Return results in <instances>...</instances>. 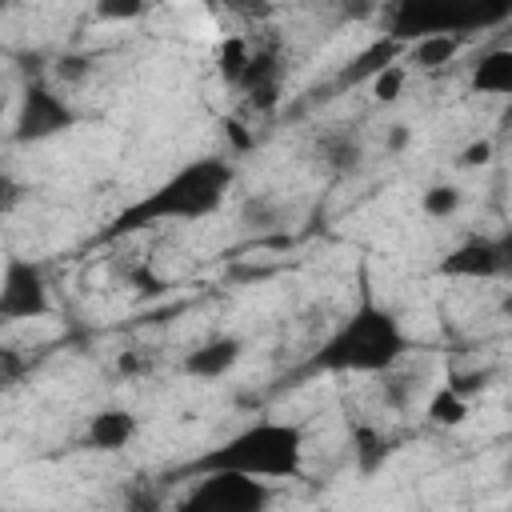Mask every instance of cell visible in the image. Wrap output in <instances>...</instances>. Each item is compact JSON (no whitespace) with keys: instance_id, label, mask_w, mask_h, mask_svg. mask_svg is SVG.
Instances as JSON below:
<instances>
[{"instance_id":"obj_14","label":"cell","mask_w":512,"mask_h":512,"mask_svg":"<svg viewBox=\"0 0 512 512\" xmlns=\"http://www.w3.org/2000/svg\"><path fill=\"white\" fill-rule=\"evenodd\" d=\"M464 36H452V32H432V36H416V40H408V60L404 64H412V68H420V72H436V68H448V64H456L460 60V52H464Z\"/></svg>"},{"instance_id":"obj_11","label":"cell","mask_w":512,"mask_h":512,"mask_svg":"<svg viewBox=\"0 0 512 512\" xmlns=\"http://www.w3.org/2000/svg\"><path fill=\"white\" fill-rule=\"evenodd\" d=\"M240 356H244V340L232 332H220V336H208L196 348H188L180 360V372L192 380H224L240 364Z\"/></svg>"},{"instance_id":"obj_21","label":"cell","mask_w":512,"mask_h":512,"mask_svg":"<svg viewBox=\"0 0 512 512\" xmlns=\"http://www.w3.org/2000/svg\"><path fill=\"white\" fill-rule=\"evenodd\" d=\"M404 84H408V68H404V60L384 64V68L368 80V88H372V96H376L380 104H396V100H400V92H404Z\"/></svg>"},{"instance_id":"obj_23","label":"cell","mask_w":512,"mask_h":512,"mask_svg":"<svg viewBox=\"0 0 512 512\" xmlns=\"http://www.w3.org/2000/svg\"><path fill=\"white\" fill-rule=\"evenodd\" d=\"M88 72H92V64H88V56H80V52H64V56H56L52 60V84H60L64 92L72 88V84H80V80H88Z\"/></svg>"},{"instance_id":"obj_30","label":"cell","mask_w":512,"mask_h":512,"mask_svg":"<svg viewBox=\"0 0 512 512\" xmlns=\"http://www.w3.org/2000/svg\"><path fill=\"white\" fill-rule=\"evenodd\" d=\"M0 16H4V0H0Z\"/></svg>"},{"instance_id":"obj_15","label":"cell","mask_w":512,"mask_h":512,"mask_svg":"<svg viewBox=\"0 0 512 512\" xmlns=\"http://www.w3.org/2000/svg\"><path fill=\"white\" fill-rule=\"evenodd\" d=\"M400 56V40H392V36H384V40H376V44H368L344 72H340V88H348V84H368L384 64H392Z\"/></svg>"},{"instance_id":"obj_26","label":"cell","mask_w":512,"mask_h":512,"mask_svg":"<svg viewBox=\"0 0 512 512\" xmlns=\"http://www.w3.org/2000/svg\"><path fill=\"white\" fill-rule=\"evenodd\" d=\"M24 200H28V188H24L12 172H0V220H4V216H12Z\"/></svg>"},{"instance_id":"obj_4","label":"cell","mask_w":512,"mask_h":512,"mask_svg":"<svg viewBox=\"0 0 512 512\" xmlns=\"http://www.w3.org/2000/svg\"><path fill=\"white\" fill-rule=\"evenodd\" d=\"M388 36L408 44L416 36L452 32V36H476L488 28H500L512 16V0H384Z\"/></svg>"},{"instance_id":"obj_6","label":"cell","mask_w":512,"mask_h":512,"mask_svg":"<svg viewBox=\"0 0 512 512\" xmlns=\"http://www.w3.org/2000/svg\"><path fill=\"white\" fill-rule=\"evenodd\" d=\"M272 480H256L228 468L196 472V484L184 496L188 512H264L272 504Z\"/></svg>"},{"instance_id":"obj_8","label":"cell","mask_w":512,"mask_h":512,"mask_svg":"<svg viewBox=\"0 0 512 512\" xmlns=\"http://www.w3.org/2000/svg\"><path fill=\"white\" fill-rule=\"evenodd\" d=\"M508 264L512 256L504 236H468L436 264V272L448 280H500L508 276Z\"/></svg>"},{"instance_id":"obj_24","label":"cell","mask_w":512,"mask_h":512,"mask_svg":"<svg viewBox=\"0 0 512 512\" xmlns=\"http://www.w3.org/2000/svg\"><path fill=\"white\" fill-rule=\"evenodd\" d=\"M28 356L20 352V348H12V344H0V392H12L16 384H24V376H28Z\"/></svg>"},{"instance_id":"obj_9","label":"cell","mask_w":512,"mask_h":512,"mask_svg":"<svg viewBox=\"0 0 512 512\" xmlns=\"http://www.w3.org/2000/svg\"><path fill=\"white\" fill-rule=\"evenodd\" d=\"M236 92L244 100V112H272L284 92V60L276 44H252V56L244 64V76L236 80Z\"/></svg>"},{"instance_id":"obj_20","label":"cell","mask_w":512,"mask_h":512,"mask_svg":"<svg viewBox=\"0 0 512 512\" xmlns=\"http://www.w3.org/2000/svg\"><path fill=\"white\" fill-rule=\"evenodd\" d=\"M352 452H356L360 472H376L384 464V456H388V444L372 424H356L352 428Z\"/></svg>"},{"instance_id":"obj_2","label":"cell","mask_w":512,"mask_h":512,"mask_svg":"<svg viewBox=\"0 0 512 512\" xmlns=\"http://www.w3.org/2000/svg\"><path fill=\"white\" fill-rule=\"evenodd\" d=\"M412 340L400 324V316L376 300L368 276L360 272V296L348 308V316L324 336V344L312 356L316 372L336 376H380L396 364H404Z\"/></svg>"},{"instance_id":"obj_10","label":"cell","mask_w":512,"mask_h":512,"mask_svg":"<svg viewBox=\"0 0 512 512\" xmlns=\"http://www.w3.org/2000/svg\"><path fill=\"white\" fill-rule=\"evenodd\" d=\"M136 436H140V416L132 408L108 404V408H96L88 416L80 448H88V452H124Z\"/></svg>"},{"instance_id":"obj_28","label":"cell","mask_w":512,"mask_h":512,"mask_svg":"<svg viewBox=\"0 0 512 512\" xmlns=\"http://www.w3.org/2000/svg\"><path fill=\"white\" fill-rule=\"evenodd\" d=\"M408 144H412V128L408 124H388L384 128V152L388 156H400Z\"/></svg>"},{"instance_id":"obj_1","label":"cell","mask_w":512,"mask_h":512,"mask_svg":"<svg viewBox=\"0 0 512 512\" xmlns=\"http://www.w3.org/2000/svg\"><path fill=\"white\" fill-rule=\"evenodd\" d=\"M232 184H236V164L228 156L208 152V156L184 160L160 184H152L148 192L128 200L108 220V228L96 240L108 244V240H124V236L148 232L156 224H196V220H208V216H216L224 208Z\"/></svg>"},{"instance_id":"obj_16","label":"cell","mask_w":512,"mask_h":512,"mask_svg":"<svg viewBox=\"0 0 512 512\" xmlns=\"http://www.w3.org/2000/svg\"><path fill=\"white\" fill-rule=\"evenodd\" d=\"M468 412H472V400L460 396L452 384H440V388L428 396V404H424V416H428V424H436V428H456V424L468 420Z\"/></svg>"},{"instance_id":"obj_5","label":"cell","mask_w":512,"mask_h":512,"mask_svg":"<svg viewBox=\"0 0 512 512\" xmlns=\"http://www.w3.org/2000/svg\"><path fill=\"white\" fill-rule=\"evenodd\" d=\"M80 124L76 104L64 96L60 84H52L48 76H28L12 112V140L16 144H48L64 132H72Z\"/></svg>"},{"instance_id":"obj_19","label":"cell","mask_w":512,"mask_h":512,"mask_svg":"<svg viewBox=\"0 0 512 512\" xmlns=\"http://www.w3.org/2000/svg\"><path fill=\"white\" fill-rule=\"evenodd\" d=\"M248 56H252V40H248V36H224V44L216 48V76H220L228 88H236V80L244 76Z\"/></svg>"},{"instance_id":"obj_12","label":"cell","mask_w":512,"mask_h":512,"mask_svg":"<svg viewBox=\"0 0 512 512\" xmlns=\"http://www.w3.org/2000/svg\"><path fill=\"white\" fill-rule=\"evenodd\" d=\"M312 152H316L320 168L332 172V176H352V172L364 168V136H360L352 124H332V128H324V132L316 136Z\"/></svg>"},{"instance_id":"obj_7","label":"cell","mask_w":512,"mask_h":512,"mask_svg":"<svg viewBox=\"0 0 512 512\" xmlns=\"http://www.w3.org/2000/svg\"><path fill=\"white\" fill-rule=\"evenodd\" d=\"M48 312H52V288L40 260L8 252L0 264V328L44 320Z\"/></svg>"},{"instance_id":"obj_17","label":"cell","mask_w":512,"mask_h":512,"mask_svg":"<svg viewBox=\"0 0 512 512\" xmlns=\"http://www.w3.org/2000/svg\"><path fill=\"white\" fill-rule=\"evenodd\" d=\"M288 220V208L280 196H268V192H256L240 204V224L248 232H264V228H280Z\"/></svg>"},{"instance_id":"obj_13","label":"cell","mask_w":512,"mask_h":512,"mask_svg":"<svg viewBox=\"0 0 512 512\" xmlns=\"http://www.w3.org/2000/svg\"><path fill=\"white\" fill-rule=\"evenodd\" d=\"M468 88L480 96H508L512 92V48L480 52L472 72H468Z\"/></svg>"},{"instance_id":"obj_29","label":"cell","mask_w":512,"mask_h":512,"mask_svg":"<svg viewBox=\"0 0 512 512\" xmlns=\"http://www.w3.org/2000/svg\"><path fill=\"white\" fill-rule=\"evenodd\" d=\"M204 8H216V12H232L236 8V0H200Z\"/></svg>"},{"instance_id":"obj_27","label":"cell","mask_w":512,"mask_h":512,"mask_svg":"<svg viewBox=\"0 0 512 512\" xmlns=\"http://www.w3.org/2000/svg\"><path fill=\"white\" fill-rule=\"evenodd\" d=\"M488 160H492V140L488 136H480V140H472L456 152V168H484Z\"/></svg>"},{"instance_id":"obj_22","label":"cell","mask_w":512,"mask_h":512,"mask_svg":"<svg viewBox=\"0 0 512 512\" xmlns=\"http://www.w3.org/2000/svg\"><path fill=\"white\" fill-rule=\"evenodd\" d=\"M152 8V0H92V16L100 24H132Z\"/></svg>"},{"instance_id":"obj_3","label":"cell","mask_w":512,"mask_h":512,"mask_svg":"<svg viewBox=\"0 0 512 512\" xmlns=\"http://www.w3.org/2000/svg\"><path fill=\"white\" fill-rule=\"evenodd\" d=\"M304 428L292 420H252L240 432L224 436L216 448H208L204 456L192 460V472H208V468H228V472H244L256 480H296L304 472Z\"/></svg>"},{"instance_id":"obj_18","label":"cell","mask_w":512,"mask_h":512,"mask_svg":"<svg viewBox=\"0 0 512 512\" xmlns=\"http://www.w3.org/2000/svg\"><path fill=\"white\" fill-rule=\"evenodd\" d=\"M460 204H464V188L452 184V180L428 184V188L420 192V212H424L428 220H448V216L460 212Z\"/></svg>"},{"instance_id":"obj_25","label":"cell","mask_w":512,"mask_h":512,"mask_svg":"<svg viewBox=\"0 0 512 512\" xmlns=\"http://www.w3.org/2000/svg\"><path fill=\"white\" fill-rule=\"evenodd\" d=\"M384 12V0H336V20L340 24H364Z\"/></svg>"}]
</instances>
